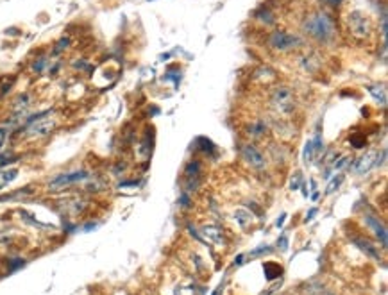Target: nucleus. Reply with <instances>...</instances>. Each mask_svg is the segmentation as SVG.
I'll return each mask as SVG.
<instances>
[{
	"instance_id": "obj_16",
	"label": "nucleus",
	"mask_w": 388,
	"mask_h": 295,
	"mask_svg": "<svg viewBox=\"0 0 388 295\" xmlns=\"http://www.w3.org/2000/svg\"><path fill=\"white\" fill-rule=\"evenodd\" d=\"M34 193V188L32 186H25V188H20V190H15L13 193L9 195H0V202H5V201H18L22 197H29Z\"/></svg>"
},
{
	"instance_id": "obj_13",
	"label": "nucleus",
	"mask_w": 388,
	"mask_h": 295,
	"mask_svg": "<svg viewBox=\"0 0 388 295\" xmlns=\"http://www.w3.org/2000/svg\"><path fill=\"white\" fill-rule=\"evenodd\" d=\"M18 215H20V217H22V220H23V222L29 224V226H32V227H40V229H54V227H52V226H50V224L40 222V220H38V218L34 217V215H31V213L25 211V209H20V211H18Z\"/></svg>"
},
{
	"instance_id": "obj_1",
	"label": "nucleus",
	"mask_w": 388,
	"mask_h": 295,
	"mask_svg": "<svg viewBox=\"0 0 388 295\" xmlns=\"http://www.w3.org/2000/svg\"><path fill=\"white\" fill-rule=\"evenodd\" d=\"M302 32L306 36L315 40L319 43L331 42L337 29H335V20L331 16L320 9H313L302 18Z\"/></svg>"
},
{
	"instance_id": "obj_10",
	"label": "nucleus",
	"mask_w": 388,
	"mask_h": 295,
	"mask_svg": "<svg viewBox=\"0 0 388 295\" xmlns=\"http://www.w3.org/2000/svg\"><path fill=\"white\" fill-rule=\"evenodd\" d=\"M352 244L354 245H358V247L362 249V250H365V252L368 254V256H372V258H376V259H379L381 256H379V252H378V249L374 247L370 242H368L367 238H363V236H358V238H352Z\"/></svg>"
},
{
	"instance_id": "obj_14",
	"label": "nucleus",
	"mask_w": 388,
	"mask_h": 295,
	"mask_svg": "<svg viewBox=\"0 0 388 295\" xmlns=\"http://www.w3.org/2000/svg\"><path fill=\"white\" fill-rule=\"evenodd\" d=\"M374 166V152H368L367 156H363L362 159H358V163H354V172L356 174H365Z\"/></svg>"
},
{
	"instance_id": "obj_18",
	"label": "nucleus",
	"mask_w": 388,
	"mask_h": 295,
	"mask_svg": "<svg viewBox=\"0 0 388 295\" xmlns=\"http://www.w3.org/2000/svg\"><path fill=\"white\" fill-rule=\"evenodd\" d=\"M25 259L23 258H9L7 259V272H9V274H13V272H16V270H20V269H23V267H25Z\"/></svg>"
},
{
	"instance_id": "obj_9",
	"label": "nucleus",
	"mask_w": 388,
	"mask_h": 295,
	"mask_svg": "<svg viewBox=\"0 0 388 295\" xmlns=\"http://www.w3.org/2000/svg\"><path fill=\"white\" fill-rule=\"evenodd\" d=\"M202 234H204L206 240H209L211 244L222 245V242H224L222 231H220V227H217V226H204V227H202Z\"/></svg>"
},
{
	"instance_id": "obj_6",
	"label": "nucleus",
	"mask_w": 388,
	"mask_h": 295,
	"mask_svg": "<svg viewBox=\"0 0 388 295\" xmlns=\"http://www.w3.org/2000/svg\"><path fill=\"white\" fill-rule=\"evenodd\" d=\"M57 127V120L52 118L50 113L42 116V118L34 120L32 124L25 125L23 127V135L29 138V140H34V138H45L52 133V131Z\"/></svg>"
},
{
	"instance_id": "obj_3",
	"label": "nucleus",
	"mask_w": 388,
	"mask_h": 295,
	"mask_svg": "<svg viewBox=\"0 0 388 295\" xmlns=\"http://www.w3.org/2000/svg\"><path fill=\"white\" fill-rule=\"evenodd\" d=\"M269 48L274 52H279V54H290V52L297 50L304 45V40L295 34V32L288 31H275L272 34H269Z\"/></svg>"
},
{
	"instance_id": "obj_26",
	"label": "nucleus",
	"mask_w": 388,
	"mask_h": 295,
	"mask_svg": "<svg viewBox=\"0 0 388 295\" xmlns=\"http://www.w3.org/2000/svg\"><path fill=\"white\" fill-rule=\"evenodd\" d=\"M179 204H183V206H184V207L190 206V199H188L186 193H183V195H181V199H179Z\"/></svg>"
},
{
	"instance_id": "obj_11",
	"label": "nucleus",
	"mask_w": 388,
	"mask_h": 295,
	"mask_svg": "<svg viewBox=\"0 0 388 295\" xmlns=\"http://www.w3.org/2000/svg\"><path fill=\"white\" fill-rule=\"evenodd\" d=\"M29 108H31V97H29V93H20L13 100V111L16 114H22Z\"/></svg>"
},
{
	"instance_id": "obj_4",
	"label": "nucleus",
	"mask_w": 388,
	"mask_h": 295,
	"mask_svg": "<svg viewBox=\"0 0 388 295\" xmlns=\"http://www.w3.org/2000/svg\"><path fill=\"white\" fill-rule=\"evenodd\" d=\"M347 27H349V32L354 40H360V42H365L374 34V25L372 20L368 18L363 11H352L347 16Z\"/></svg>"
},
{
	"instance_id": "obj_27",
	"label": "nucleus",
	"mask_w": 388,
	"mask_h": 295,
	"mask_svg": "<svg viewBox=\"0 0 388 295\" xmlns=\"http://www.w3.org/2000/svg\"><path fill=\"white\" fill-rule=\"evenodd\" d=\"M299 177H300V176H299V174H297V176H295V179H294V181H292V190H295V188L299 186V182H300Z\"/></svg>"
},
{
	"instance_id": "obj_20",
	"label": "nucleus",
	"mask_w": 388,
	"mask_h": 295,
	"mask_svg": "<svg viewBox=\"0 0 388 295\" xmlns=\"http://www.w3.org/2000/svg\"><path fill=\"white\" fill-rule=\"evenodd\" d=\"M342 181H343V176H342V174H338V176L333 177V181L329 182L327 188H326V195H333L335 190H338V186L342 184Z\"/></svg>"
},
{
	"instance_id": "obj_24",
	"label": "nucleus",
	"mask_w": 388,
	"mask_h": 295,
	"mask_svg": "<svg viewBox=\"0 0 388 295\" xmlns=\"http://www.w3.org/2000/svg\"><path fill=\"white\" fill-rule=\"evenodd\" d=\"M269 250H270L269 245H265V247H258V249H256V250H252V252H251V256H259V254L269 252Z\"/></svg>"
},
{
	"instance_id": "obj_8",
	"label": "nucleus",
	"mask_w": 388,
	"mask_h": 295,
	"mask_svg": "<svg viewBox=\"0 0 388 295\" xmlns=\"http://www.w3.org/2000/svg\"><path fill=\"white\" fill-rule=\"evenodd\" d=\"M365 222H367L368 227H370L374 233H376V236H378V240L381 242L383 249H387V227H385L383 224L379 222L378 218L372 217V215H365Z\"/></svg>"
},
{
	"instance_id": "obj_25",
	"label": "nucleus",
	"mask_w": 388,
	"mask_h": 295,
	"mask_svg": "<svg viewBox=\"0 0 388 295\" xmlns=\"http://www.w3.org/2000/svg\"><path fill=\"white\" fill-rule=\"evenodd\" d=\"M97 227H98V224L88 222V224H84V226H83V231H84V233H90V231H93V229H97Z\"/></svg>"
},
{
	"instance_id": "obj_15",
	"label": "nucleus",
	"mask_w": 388,
	"mask_h": 295,
	"mask_svg": "<svg viewBox=\"0 0 388 295\" xmlns=\"http://www.w3.org/2000/svg\"><path fill=\"white\" fill-rule=\"evenodd\" d=\"M245 133L249 136H252V138H259V136H263L267 133V124L261 122V120H254L245 127Z\"/></svg>"
},
{
	"instance_id": "obj_17",
	"label": "nucleus",
	"mask_w": 388,
	"mask_h": 295,
	"mask_svg": "<svg viewBox=\"0 0 388 295\" xmlns=\"http://www.w3.org/2000/svg\"><path fill=\"white\" fill-rule=\"evenodd\" d=\"M263 272H265V277L269 281H272L283 274V269H281L277 263H274V261H267V263H263Z\"/></svg>"
},
{
	"instance_id": "obj_29",
	"label": "nucleus",
	"mask_w": 388,
	"mask_h": 295,
	"mask_svg": "<svg viewBox=\"0 0 388 295\" xmlns=\"http://www.w3.org/2000/svg\"><path fill=\"white\" fill-rule=\"evenodd\" d=\"M320 2H326V4H329V5H337V4H340L342 0H320Z\"/></svg>"
},
{
	"instance_id": "obj_7",
	"label": "nucleus",
	"mask_w": 388,
	"mask_h": 295,
	"mask_svg": "<svg viewBox=\"0 0 388 295\" xmlns=\"http://www.w3.org/2000/svg\"><path fill=\"white\" fill-rule=\"evenodd\" d=\"M243 158H245V161H247L249 165L252 166V168H256V170H263L265 166H267V159H265V156L259 152L258 149L254 145H245L243 147Z\"/></svg>"
},
{
	"instance_id": "obj_28",
	"label": "nucleus",
	"mask_w": 388,
	"mask_h": 295,
	"mask_svg": "<svg viewBox=\"0 0 388 295\" xmlns=\"http://www.w3.org/2000/svg\"><path fill=\"white\" fill-rule=\"evenodd\" d=\"M315 213H317V207H313V209H311V211L308 213V215H306V222H308V220H311V218L315 217Z\"/></svg>"
},
{
	"instance_id": "obj_21",
	"label": "nucleus",
	"mask_w": 388,
	"mask_h": 295,
	"mask_svg": "<svg viewBox=\"0 0 388 295\" xmlns=\"http://www.w3.org/2000/svg\"><path fill=\"white\" fill-rule=\"evenodd\" d=\"M302 159H304L306 165L315 159V152H313V141H308V143H306L304 154H302Z\"/></svg>"
},
{
	"instance_id": "obj_23",
	"label": "nucleus",
	"mask_w": 388,
	"mask_h": 295,
	"mask_svg": "<svg viewBox=\"0 0 388 295\" xmlns=\"http://www.w3.org/2000/svg\"><path fill=\"white\" fill-rule=\"evenodd\" d=\"M277 247H279L281 250H286V249H288V238H286L285 234H283V236L277 240Z\"/></svg>"
},
{
	"instance_id": "obj_12",
	"label": "nucleus",
	"mask_w": 388,
	"mask_h": 295,
	"mask_svg": "<svg viewBox=\"0 0 388 295\" xmlns=\"http://www.w3.org/2000/svg\"><path fill=\"white\" fill-rule=\"evenodd\" d=\"M18 174H20L18 168H2V170H0V192H2L7 184H11V182L15 181L16 177H18Z\"/></svg>"
},
{
	"instance_id": "obj_22",
	"label": "nucleus",
	"mask_w": 388,
	"mask_h": 295,
	"mask_svg": "<svg viewBox=\"0 0 388 295\" xmlns=\"http://www.w3.org/2000/svg\"><path fill=\"white\" fill-rule=\"evenodd\" d=\"M68 45H70V40H68V38H61V40H59V43L56 45V50H54V52L57 54V52L65 50V48H67Z\"/></svg>"
},
{
	"instance_id": "obj_2",
	"label": "nucleus",
	"mask_w": 388,
	"mask_h": 295,
	"mask_svg": "<svg viewBox=\"0 0 388 295\" xmlns=\"http://www.w3.org/2000/svg\"><path fill=\"white\" fill-rule=\"evenodd\" d=\"M90 177H91V174H90L88 170H84V168L63 172V174H57V176L52 177L50 181L47 182V188H48V192L59 193V192L68 190L70 186H75V184L90 181Z\"/></svg>"
},
{
	"instance_id": "obj_19",
	"label": "nucleus",
	"mask_w": 388,
	"mask_h": 295,
	"mask_svg": "<svg viewBox=\"0 0 388 295\" xmlns=\"http://www.w3.org/2000/svg\"><path fill=\"white\" fill-rule=\"evenodd\" d=\"M47 68H48L47 56H40L36 61L32 63V72H36V73H43L45 70H47Z\"/></svg>"
},
{
	"instance_id": "obj_30",
	"label": "nucleus",
	"mask_w": 388,
	"mask_h": 295,
	"mask_svg": "<svg viewBox=\"0 0 388 295\" xmlns=\"http://www.w3.org/2000/svg\"><path fill=\"white\" fill-rule=\"evenodd\" d=\"M285 218H286V215H285V213H283V215H281V218H279V220H277V222H275V226H277V227H281V226H283V220H285Z\"/></svg>"
},
{
	"instance_id": "obj_5",
	"label": "nucleus",
	"mask_w": 388,
	"mask_h": 295,
	"mask_svg": "<svg viewBox=\"0 0 388 295\" xmlns=\"http://www.w3.org/2000/svg\"><path fill=\"white\" fill-rule=\"evenodd\" d=\"M270 106L279 114H292L297 108L294 90L288 86H277L270 93Z\"/></svg>"
}]
</instances>
